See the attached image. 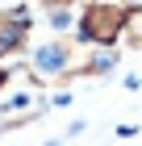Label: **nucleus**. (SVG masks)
Returning a JSON list of instances; mask_svg holds the SVG:
<instances>
[{
  "instance_id": "nucleus-1",
  "label": "nucleus",
  "mask_w": 142,
  "mask_h": 146,
  "mask_svg": "<svg viewBox=\"0 0 142 146\" xmlns=\"http://www.w3.org/2000/svg\"><path fill=\"white\" fill-rule=\"evenodd\" d=\"M121 17L125 9H113V4H92L84 13V21H79V38L84 42H113L121 29Z\"/></svg>"
},
{
  "instance_id": "nucleus-2",
  "label": "nucleus",
  "mask_w": 142,
  "mask_h": 146,
  "mask_svg": "<svg viewBox=\"0 0 142 146\" xmlns=\"http://www.w3.org/2000/svg\"><path fill=\"white\" fill-rule=\"evenodd\" d=\"M67 63H71V54H67V46H59V42H46L38 54H33V71L42 79H50V75H63L67 71Z\"/></svg>"
},
{
  "instance_id": "nucleus-3",
  "label": "nucleus",
  "mask_w": 142,
  "mask_h": 146,
  "mask_svg": "<svg viewBox=\"0 0 142 146\" xmlns=\"http://www.w3.org/2000/svg\"><path fill=\"white\" fill-rule=\"evenodd\" d=\"M9 9H17V0H0V13H9Z\"/></svg>"
},
{
  "instance_id": "nucleus-4",
  "label": "nucleus",
  "mask_w": 142,
  "mask_h": 146,
  "mask_svg": "<svg viewBox=\"0 0 142 146\" xmlns=\"http://www.w3.org/2000/svg\"><path fill=\"white\" fill-rule=\"evenodd\" d=\"M46 4H67V0H46Z\"/></svg>"
}]
</instances>
